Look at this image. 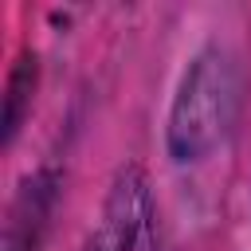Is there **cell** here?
<instances>
[{
  "mask_svg": "<svg viewBox=\"0 0 251 251\" xmlns=\"http://www.w3.org/2000/svg\"><path fill=\"white\" fill-rule=\"evenodd\" d=\"M86 251H157L153 200H149L145 173L137 165L118 173L110 200L102 208V220L86 239Z\"/></svg>",
  "mask_w": 251,
  "mask_h": 251,
  "instance_id": "obj_2",
  "label": "cell"
},
{
  "mask_svg": "<svg viewBox=\"0 0 251 251\" xmlns=\"http://www.w3.org/2000/svg\"><path fill=\"white\" fill-rule=\"evenodd\" d=\"M227 106H231V78H227V63L208 55L192 67V75L184 78V90L176 98L173 110V153L180 161L204 153L224 122H227Z\"/></svg>",
  "mask_w": 251,
  "mask_h": 251,
  "instance_id": "obj_1",
  "label": "cell"
}]
</instances>
